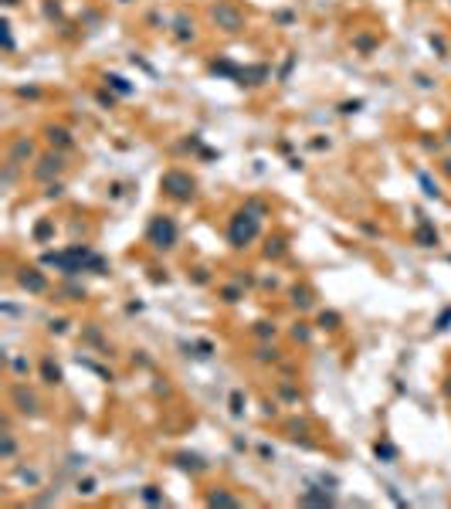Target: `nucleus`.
<instances>
[{"label":"nucleus","mask_w":451,"mask_h":509,"mask_svg":"<svg viewBox=\"0 0 451 509\" xmlns=\"http://www.w3.org/2000/svg\"><path fill=\"white\" fill-rule=\"evenodd\" d=\"M153 238L170 245V241H173V224H170V221H167V224H163V221H156V224H153Z\"/></svg>","instance_id":"obj_1"}]
</instances>
